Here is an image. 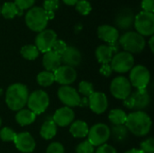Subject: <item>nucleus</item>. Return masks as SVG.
Returning <instances> with one entry per match:
<instances>
[{"label":"nucleus","instance_id":"obj_15","mask_svg":"<svg viewBox=\"0 0 154 153\" xmlns=\"http://www.w3.org/2000/svg\"><path fill=\"white\" fill-rule=\"evenodd\" d=\"M16 149L23 153H32L35 150L36 142L31 133L24 132L16 134L14 142Z\"/></svg>","mask_w":154,"mask_h":153},{"label":"nucleus","instance_id":"obj_2","mask_svg":"<svg viewBox=\"0 0 154 153\" xmlns=\"http://www.w3.org/2000/svg\"><path fill=\"white\" fill-rule=\"evenodd\" d=\"M29 91L25 85L22 83H14L10 85L5 92V103L12 111H19L23 109L28 100Z\"/></svg>","mask_w":154,"mask_h":153},{"label":"nucleus","instance_id":"obj_5","mask_svg":"<svg viewBox=\"0 0 154 153\" xmlns=\"http://www.w3.org/2000/svg\"><path fill=\"white\" fill-rule=\"evenodd\" d=\"M26 105L28 106V109L36 115H41L48 108L50 105V98L45 91L35 90L32 94H29Z\"/></svg>","mask_w":154,"mask_h":153},{"label":"nucleus","instance_id":"obj_33","mask_svg":"<svg viewBox=\"0 0 154 153\" xmlns=\"http://www.w3.org/2000/svg\"><path fill=\"white\" fill-rule=\"evenodd\" d=\"M127 128L124 125H115L112 129V133L114 135V138H116L118 141L124 140L127 136Z\"/></svg>","mask_w":154,"mask_h":153},{"label":"nucleus","instance_id":"obj_34","mask_svg":"<svg viewBox=\"0 0 154 153\" xmlns=\"http://www.w3.org/2000/svg\"><path fill=\"white\" fill-rule=\"evenodd\" d=\"M76 152L77 153H94L95 152V147L87 140L82 142H80L76 147Z\"/></svg>","mask_w":154,"mask_h":153},{"label":"nucleus","instance_id":"obj_21","mask_svg":"<svg viewBox=\"0 0 154 153\" xmlns=\"http://www.w3.org/2000/svg\"><path fill=\"white\" fill-rule=\"evenodd\" d=\"M88 124L81 120L74 121L69 127V133L75 138H85L88 133Z\"/></svg>","mask_w":154,"mask_h":153},{"label":"nucleus","instance_id":"obj_13","mask_svg":"<svg viewBox=\"0 0 154 153\" xmlns=\"http://www.w3.org/2000/svg\"><path fill=\"white\" fill-rule=\"evenodd\" d=\"M58 97L60 102L68 107L79 106L80 103V96L78 91L70 86H61L58 89Z\"/></svg>","mask_w":154,"mask_h":153},{"label":"nucleus","instance_id":"obj_35","mask_svg":"<svg viewBox=\"0 0 154 153\" xmlns=\"http://www.w3.org/2000/svg\"><path fill=\"white\" fill-rule=\"evenodd\" d=\"M141 151L143 153H154V139L150 137L141 142Z\"/></svg>","mask_w":154,"mask_h":153},{"label":"nucleus","instance_id":"obj_41","mask_svg":"<svg viewBox=\"0 0 154 153\" xmlns=\"http://www.w3.org/2000/svg\"><path fill=\"white\" fill-rule=\"evenodd\" d=\"M112 71H113L112 68H111V66L109 64H102V66H101V68L99 69V73L102 76L106 77V78L110 77L111 74H112Z\"/></svg>","mask_w":154,"mask_h":153},{"label":"nucleus","instance_id":"obj_3","mask_svg":"<svg viewBox=\"0 0 154 153\" xmlns=\"http://www.w3.org/2000/svg\"><path fill=\"white\" fill-rule=\"evenodd\" d=\"M25 23L27 27L33 31L40 32L43 31L48 24V15L42 7L33 6L28 10L25 14Z\"/></svg>","mask_w":154,"mask_h":153},{"label":"nucleus","instance_id":"obj_8","mask_svg":"<svg viewBox=\"0 0 154 153\" xmlns=\"http://www.w3.org/2000/svg\"><path fill=\"white\" fill-rule=\"evenodd\" d=\"M134 27L136 32L142 36H152L154 33V14L153 13L142 11L134 19Z\"/></svg>","mask_w":154,"mask_h":153},{"label":"nucleus","instance_id":"obj_12","mask_svg":"<svg viewBox=\"0 0 154 153\" xmlns=\"http://www.w3.org/2000/svg\"><path fill=\"white\" fill-rule=\"evenodd\" d=\"M57 40V33L51 29H44L40 32L35 38V46L39 51L45 53L51 50Z\"/></svg>","mask_w":154,"mask_h":153},{"label":"nucleus","instance_id":"obj_7","mask_svg":"<svg viewBox=\"0 0 154 153\" xmlns=\"http://www.w3.org/2000/svg\"><path fill=\"white\" fill-rule=\"evenodd\" d=\"M151 102V97L146 89H137L135 92L124 100V106L128 109L134 111H143L146 108Z\"/></svg>","mask_w":154,"mask_h":153},{"label":"nucleus","instance_id":"obj_23","mask_svg":"<svg viewBox=\"0 0 154 153\" xmlns=\"http://www.w3.org/2000/svg\"><path fill=\"white\" fill-rule=\"evenodd\" d=\"M36 119V115L29 109H21L15 115V121L21 126H27L32 124Z\"/></svg>","mask_w":154,"mask_h":153},{"label":"nucleus","instance_id":"obj_43","mask_svg":"<svg viewBox=\"0 0 154 153\" xmlns=\"http://www.w3.org/2000/svg\"><path fill=\"white\" fill-rule=\"evenodd\" d=\"M63 3L65 5H75L76 3L79 1V0H62Z\"/></svg>","mask_w":154,"mask_h":153},{"label":"nucleus","instance_id":"obj_4","mask_svg":"<svg viewBox=\"0 0 154 153\" xmlns=\"http://www.w3.org/2000/svg\"><path fill=\"white\" fill-rule=\"evenodd\" d=\"M119 44L125 51L133 53L142 52L145 48V39L136 32H128L123 34L119 39Z\"/></svg>","mask_w":154,"mask_h":153},{"label":"nucleus","instance_id":"obj_26","mask_svg":"<svg viewBox=\"0 0 154 153\" xmlns=\"http://www.w3.org/2000/svg\"><path fill=\"white\" fill-rule=\"evenodd\" d=\"M21 12L14 2H5L1 8V14L5 19H13Z\"/></svg>","mask_w":154,"mask_h":153},{"label":"nucleus","instance_id":"obj_22","mask_svg":"<svg viewBox=\"0 0 154 153\" xmlns=\"http://www.w3.org/2000/svg\"><path fill=\"white\" fill-rule=\"evenodd\" d=\"M114 56V51L109 45H100L96 50V58L101 64H109Z\"/></svg>","mask_w":154,"mask_h":153},{"label":"nucleus","instance_id":"obj_24","mask_svg":"<svg viewBox=\"0 0 154 153\" xmlns=\"http://www.w3.org/2000/svg\"><path fill=\"white\" fill-rule=\"evenodd\" d=\"M57 133V125L53 122L52 119L45 121L41 129L40 134L44 140H51Z\"/></svg>","mask_w":154,"mask_h":153},{"label":"nucleus","instance_id":"obj_25","mask_svg":"<svg viewBox=\"0 0 154 153\" xmlns=\"http://www.w3.org/2000/svg\"><path fill=\"white\" fill-rule=\"evenodd\" d=\"M127 114L122 109H113L110 111L108 119L114 125H124L125 124Z\"/></svg>","mask_w":154,"mask_h":153},{"label":"nucleus","instance_id":"obj_42","mask_svg":"<svg viewBox=\"0 0 154 153\" xmlns=\"http://www.w3.org/2000/svg\"><path fill=\"white\" fill-rule=\"evenodd\" d=\"M79 106H82V107H87V106H88V97H83V98H81Z\"/></svg>","mask_w":154,"mask_h":153},{"label":"nucleus","instance_id":"obj_6","mask_svg":"<svg viewBox=\"0 0 154 153\" xmlns=\"http://www.w3.org/2000/svg\"><path fill=\"white\" fill-rule=\"evenodd\" d=\"M129 81L136 89H146L151 80V73L143 65L134 66L130 70Z\"/></svg>","mask_w":154,"mask_h":153},{"label":"nucleus","instance_id":"obj_39","mask_svg":"<svg viewBox=\"0 0 154 153\" xmlns=\"http://www.w3.org/2000/svg\"><path fill=\"white\" fill-rule=\"evenodd\" d=\"M96 153H117V151L113 146L105 143L103 145L98 146Z\"/></svg>","mask_w":154,"mask_h":153},{"label":"nucleus","instance_id":"obj_38","mask_svg":"<svg viewBox=\"0 0 154 153\" xmlns=\"http://www.w3.org/2000/svg\"><path fill=\"white\" fill-rule=\"evenodd\" d=\"M65 150L64 147L61 143L60 142H52L51 143L47 150H46V153H64Z\"/></svg>","mask_w":154,"mask_h":153},{"label":"nucleus","instance_id":"obj_46","mask_svg":"<svg viewBox=\"0 0 154 153\" xmlns=\"http://www.w3.org/2000/svg\"><path fill=\"white\" fill-rule=\"evenodd\" d=\"M1 124H2V120H1V117H0V126H1Z\"/></svg>","mask_w":154,"mask_h":153},{"label":"nucleus","instance_id":"obj_45","mask_svg":"<svg viewBox=\"0 0 154 153\" xmlns=\"http://www.w3.org/2000/svg\"><path fill=\"white\" fill-rule=\"evenodd\" d=\"M125 153H143L141 150H137V149H132L130 151H127Z\"/></svg>","mask_w":154,"mask_h":153},{"label":"nucleus","instance_id":"obj_44","mask_svg":"<svg viewBox=\"0 0 154 153\" xmlns=\"http://www.w3.org/2000/svg\"><path fill=\"white\" fill-rule=\"evenodd\" d=\"M153 42H154V37L153 35L151 36V39L149 41V45H150V49H151V51L153 52L154 51V46H153Z\"/></svg>","mask_w":154,"mask_h":153},{"label":"nucleus","instance_id":"obj_20","mask_svg":"<svg viewBox=\"0 0 154 153\" xmlns=\"http://www.w3.org/2000/svg\"><path fill=\"white\" fill-rule=\"evenodd\" d=\"M42 65L45 70L54 72L59 67L61 66V58L59 54L52 50L47 51L43 54Z\"/></svg>","mask_w":154,"mask_h":153},{"label":"nucleus","instance_id":"obj_11","mask_svg":"<svg viewBox=\"0 0 154 153\" xmlns=\"http://www.w3.org/2000/svg\"><path fill=\"white\" fill-rule=\"evenodd\" d=\"M110 92L117 99H126L132 93V86L129 79L123 76L115 78L110 84Z\"/></svg>","mask_w":154,"mask_h":153},{"label":"nucleus","instance_id":"obj_28","mask_svg":"<svg viewBox=\"0 0 154 153\" xmlns=\"http://www.w3.org/2000/svg\"><path fill=\"white\" fill-rule=\"evenodd\" d=\"M40 51L36 48L35 45H25L21 49V55L23 59L27 60H34L38 58Z\"/></svg>","mask_w":154,"mask_h":153},{"label":"nucleus","instance_id":"obj_27","mask_svg":"<svg viewBox=\"0 0 154 153\" xmlns=\"http://www.w3.org/2000/svg\"><path fill=\"white\" fill-rule=\"evenodd\" d=\"M53 82H55L53 72L44 70L37 75V83L41 87H50L53 84Z\"/></svg>","mask_w":154,"mask_h":153},{"label":"nucleus","instance_id":"obj_48","mask_svg":"<svg viewBox=\"0 0 154 153\" xmlns=\"http://www.w3.org/2000/svg\"><path fill=\"white\" fill-rule=\"evenodd\" d=\"M1 91H2V90H1V89H0V93H1Z\"/></svg>","mask_w":154,"mask_h":153},{"label":"nucleus","instance_id":"obj_29","mask_svg":"<svg viewBox=\"0 0 154 153\" xmlns=\"http://www.w3.org/2000/svg\"><path fill=\"white\" fill-rule=\"evenodd\" d=\"M60 6V0H44L42 8L46 12L49 20L54 18V12Z\"/></svg>","mask_w":154,"mask_h":153},{"label":"nucleus","instance_id":"obj_10","mask_svg":"<svg viewBox=\"0 0 154 153\" xmlns=\"http://www.w3.org/2000/svg\"><path fill=\"white\" fill-rule=\"evenodd\" d=\"M111 68L112 70L117 72V73H126L130 71L134 65V58L133 54L126 52V51H121L116 53L112 60H111Z\"/></svg>","mask_w":154,"mask_h":153},{"label":"nucleus","instance_id":"obj_30","mask_svg":"<svg viewBox=\"0 0 154 153\" xmlns=\"http://www.w3.org/2000/svg\"><path fill=\"white\" fill-rule=\"evenodd\" d=\"M79 94L84 96V97L88 98L90 96V95H92L95 92L93 84L88 81H86V80L80 81L79 84Z\"/></svg>","mask_w":154,"mask_h":153},{"label":"nucleus","instance_id":"obj_19","mask_svg":"<svg viewBox=\"0 0 154 153\" xmlns=\"http://www.w3.org/2000/svg\"><path fill=\"white\" fill-rule=\"evenodd\" d=\"M60 58H61V62L72 68L79 66L82 60V56L80 51L73 46H68L67 50L60 56Z\"/></svg>","mask_w":154,"mask_h":153},{"label":"nucleus","instance_id":"obj_18","mask_svg":"<svg viewBox=\"0 0 154 153\" xmlns=\"http://www.w3.org/2000/svg\"><path fill=\"white\" fill-rule=\"evenodd\" d=\"M97 36L106 43L112 44L117 41L119 38V32L116 27L108 24H103L97 28Z\"/></svg>","mask_w":154,"mask_h":153},{"label":"nucleus","instance_id":"obj_36","mask_svg":"<svg viewBox=\"0 0 154 153\" xmlns=\"http://www.w3.org/2000/svg\"><path fill=\"white\" fill-rule=\"evenodd\" d=\"M67 48H68V45H67V43L64 41H62V40H56V41L54 42V44L52 46L51 50L54 51L55 53L59 54L60 56H61L64 53V51L67 50Z\"/></svg>","mask_w":154,"mask_h":153},{"label":"nucleus","instance_id":"obj_1","mask_svg":"<svg viewBox=\"0 0 154 153\" xmlns=\"http://www.w3.org/2000/svg\"><path fill=\"white\" fill-rule=\"evenodd\" d=\"M125 127L129 132L138 137L147 135L152 129V119L144 111H134L127 115Z\"/></svg>","mask_w":154,"mask_h":153},{"label":"nucleus","instance_id":"obj_37","mask_svg":"<svg viewBox=\"0 0 154 153\" xmlns=\"http://www.w3.org/2000/svg\"><path fill=\"white\" fill-rule=\"evenodd\" d=\"M14 3L15 4V5L18 7L20 11H23L25 9L32 8V6L35 3V0H14Z\"/></svg>","mask_w":154,"mask_h":153},{"label":"nucleus","instance_id":"obj_31","mask_svg":"<svg viewBox=\"0 0 154 153\" xmlns=\"http://www.w3.org/2000/svg\"><path fill=\"white\" fill-rule=\"evenodd\" d=\"M76 9L77 11L82 15H88L92 10L91 4L88 0H79L76 3Z\"/></svg>","mask_w":154,"mask_h":153},{"label":"nucleus","instance_id":"obj_16","mask_svg":"<svg viewBox=\"0 0 154 153\" xmlns=\"http://www.w3.org/2000/svg\"><path fill=\"white\" fill-rule=\"evenodd\" d=\"M88 106L95 114L101 115L105 113L108 107V99L106 94L95 91L88 97Z\"/></svg>","mask_w":154,"mask_h":153},{"label":"nucleus","instance_id":"obj_9","mask_svg":"<svg viewBox=\"0 0 154 153\" xmlns=\"http://www.w3.org/2000/svg\"><path fill=\"white\" fill-rule=\"evenodd\" d=\"M111 136L110 128L105 124H96L89 130L88 133V141L94 146L98 147L105 144Z\"/></svg>","mask_w":154,"mask_h":153},{"label":"nucleus","instance_id":"obj_14","mask_svg":"<svg viewBox=\"0 0 154 153\" xmlns=\"http://www.w3.org/2000/svg\"><path fill=\"white\" fill-rule=\"evenodd\" d=\"M54 80L61 86H69L77 78V71L75 68L64 65L59 67L54 72Z\"/></svg>","mask_w":154,"mask_h":153},{"label":"nucleus","instance_id":"obj_40","mask_svg":"<svg viewBox=\"0 0 154 153\" xmlns=\"http://www.w3.org/2000/svg\"><path fill=\"white\" fill-rule=\"evenodd\" d=\"M142 8L145 12L153 13L154 0H143L142 1Z\"/></svg>","mask_w":154,"mask_h":153},{"label":"nucleus","instance_id":"obj_17","mask_svg":"<svg viewBox=\"0 0 154 153\" xmlns=\"http://www.w3.org/2000/svg\"><path fill=\"white\" fill-rule=\"evenodd\" d=\"M75 119V112L72 108L64 106L56 110L54 115L52 116V120L56 125L60 127H65L71 124Z\"/></svg>","mask_w":154,"mask_h":153},{"label":"nucleus","instance_id":"obj_32","mask_svg":"<svg viewBox=\"0 0 154 153\" xmlns=\"http://www.w3.org/2000/svg\"><path fill=\"white\" fill-rule=\"evenodd\" d=\"M15 137H16V133H14V131L8 127H4L0 130V139L3 142H14Z\"/></svg>","mask_w":154,"mask_h":153},{"label":"nucleus","instance_id":"obj_47","mask_svg":"<svg viewBox=\"0 0 154 153\" xmlns=\"http://www.w3.org/2000/svg\"><path fill=\"white\" fill-rule=\"evenodd\" d=\"M0 14H1V8H0Z\"/></svg>","mask_w":154,"mask_h":153}]
</instances>
